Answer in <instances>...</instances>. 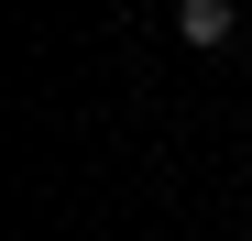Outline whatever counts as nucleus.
<instances>
[{
    "label": "nucleus",
    "instance_id": "1",
    "mask_svg": "<svg viewBox=\"0 0 252 241\" xmlns=\"http://www.w3.org/2000/svg\"><path fill=\"white\" fill-rule=\"evenodd\" d=\"M176 33L208 55V44H230V33H241V11H230V0H176Z\"/></svg>",
    "mask_w": 252,
    "mask_h": 241
}]
</instances>
